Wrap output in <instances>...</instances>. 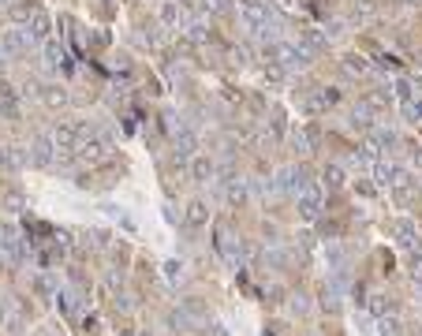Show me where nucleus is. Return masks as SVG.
Returning <instances> with one entry per match:
<instances>
[{
	"mask_svg": "<svg viewBox=\"0 0 422 336\" xmlns=\"http://www.w3.org/2000/svg\"><path fill=\"white\" fill-rule=\"evenodd\" d=\"M64 63V49L57 41H45V68H60Z\"/></svg>",
	"mask_w": 422,
	"mask_h": 336,
	"instance_id": "25",
	"label": "nucleus"
},
{
	"mask_svg": "<svg viewBox=\"0 0 422 336\" xmlns=\"http://www.w3.org/2000/svg\"><path fill=\"white\" fill-rule=\"evenodd\" d=\"M187 38H191V41H195V45H202V41H206V38H209V30H206V26H202V23H191V30H187Z\"/></svg>",
	"mask_w": 422,
	"mask_h": 336,
	"instance_id": "29",
	"label": "nucleus"
},
{
	"mask_svg": "<svg viewBox=\"0 0 422 336\" xmlns=\"http://www.w3.org/2000/svg\"><path fill=\"white\" fill-rule=\"evenodd\" d=\"M378 333L381 336H403V322L396 314H385V317H378Z\"/></svg>",
	"mask_w": 422,
	"mask_h": 336,
	"instance_id": "22",
	"label": "nucleus"
},
{
	"mask_svg": "<svg viewBox=\"0 0 422 336\" xmlns=\"http://www.w3.org/2000/svg\"><path fill=\"white\" fill-rule=\"evenodd\" d=\"M370 12H374V8H370V0H363V4L355 0V8H352V15H355V19H370Z\"/></svg>",
	"mask_w": 422,
	"mask_h": 336,
	"instance_id": "31",
	"label": "nucleus"
},
{
	"mask_svg": "<svg viewBox=\"0 0 422 336\" xmlns=\"http://www.w3.org/2000/svg\"><path fill=\"white\" fill-rule=\"evenodd\" d=\"M370 314H374V317L396 314V303H392V295H385V292H374V295H370Z\"/></svg>",
	"mask_w": 422,
	"mask_h": 336,
	"instance_id": "17",
	"label": "nucleus"
},
{
	"mask_svg": "<svg viewBox=\"0 0 422 336\" xmlns=\"http://www.w3.org/2000/svg\"><path fill=\"white\" fill-rule=\"evenodd\" d=\"M187 165H191V176H195V184H209V179L217 176V165L206 157V153H195Z\"/></svg>",
	"mask_w": 422,
	"mask_h": 336,
	"instance_id": "11",
	"label": "nucleus"
},
{
	"mask_svg": "<svg viewBox=\"0 0 422 336\" xmlns=\"http://www.w3.org/2000/svg\"><path fill=\"white\" fill-rule=\"evenodd\" d=\"M79 153H82V161H90V165H101V161H108L113 157V139L108 135H90V139H79Z\"/></svg>",
	"mask_w": 422,
	"mask_h": 336,
	"instance_id": "4",
	"label": "nucleus"
},
{
	"mask_svg": "<svg viewBox=\"0 0 422 336\" xmlns=\"http://www.w3.org/2000/svg\"><path fill=\"white\" fill-rule=\"evenodd\" d=\"M0 4H4V8H8V4H15V0H0Z\"/></svg>",
	"mask_w": 422,
	"mask_h": 336,
	"instance_id": "38",
	"label": "nucleus"
},
{
	"mask_svg": "<svg viewBox=\"0 0 422 336\" xmlns=\"http://www.w3.org/2000/svg\"><path fill=\"white\" fill-rule=\"evenodd\" d=\"M30 161L38 168H49L52 161H57V142L49 139V135H41V139H34V146H30Z\"/></svg>",
	"mask_w": 422,
	"mask_h": 336,
	"instance_id": "9",
	"label": "nucleus"
},
{
	"mask_svg": "<svg viewBox=\"0 0 422 336\" xmlns=\"http://www.w3.org/2000/svg\"><path fill=\"white\" fill-rule=\"evenodd\" d=\"M322 187H329V190H344V168H341V165H325V172H322Z\"/></svg>",
	"mask_w": 422,
	"mask_h": 336,
	"instance_id": "19",
	"label": "nucleus"
},
{
	"mask_svg": "<svg viewBox=\"0 0 422 336\" xmlns=\"http://www.w3.org/2000/svg\"><path fill=\"white\" fill-rule=\"evenodd\" d=\"M52 142H57V150L60 153H71V150H79V139H82V123L79 120H60L57 127H52V135H49Z\"/></svg>",
	"mask_w": 422,
	"mask_h": 336,
	"instance_id": "6",
	"label": "nucleus"
},
{
	"mask_svg": "<svg viewBox=\"0 0 422 336\" xmlns=\"http://www.w3.org/2000/svg\"><path fill=\"white\" fill-rule=\"evenodd\" d=\"M19 52H26L23 30H4V38H0V57H19Z\"/></svg>",
	"mask_w": 422,
	"mask_h": 336,
	"instance_id": "13",
	"label": "nucleus"
},
{
	"mask_svg": "<svg viewBox=\"0 0 422 336\" xmlns=\"http://www.w3.org/2000/svg\"><path fill=\"white\" fill-rule=\"evenodd\" d=\"M41 101L49 108H64V105H68V90H64V86H45L41 90Z\"/></svg>",
	"mask_w": 422,
	"mask_h": 336,
	"instance_id": "20",
	"label": "nucleus"
},
{
	"mask_svg": "<svg viewBox=\"0 0 422 336\" xmlns=\"http://www.w3.org/2000/svg\"><path fill=\"white\" fill-rule=\"evenodd\" d=\"M34 288H38L41 295H49V292H52V280H49V277H38V280H34Z\"/></svg>",
	"mask_w": 422,
	"mask_h": 336,
	"instance_id": "34",
	"label": "nucleus"
},
{
	"mask_svg": "<svg viewBox=\"0 0 422 336\" xmlns=\"http://www.w3.org/2000/svg\"><path fill=\"white\" fill-rule=\"evenodd\" d=\"M57 306H60V314H71L75 310V295H71L68 288H57Z\"/></svg>",
	"mask_w": 422,
	"mask_h": 336,
	"instance_id": "26",
	"label": "nucleus"
},
{
	"mask_svg": "<svg viewBox=\"0 0 422 336\" xmlns=\"http://www.w3.org/2000/svg\"><path fill=\"white\" fill-rule=\"evenodd\" d=\"M195 150H198V139H195V131H187V127H180V131L172 135V157H176L180 165H187V161L195 157Z\"/></svg>",
	"mask_w": 422,
	"mask_h": 336,
	"instance_id": "8",
	"label": "nucleus"
},
{
	"mask_svg": "<svg viewBox=\"0 0 422 336\" xmlns=\"http://www.w3.org/2000/svg\"><path fill=\"white\" fill-rule=\"evenodd\" d=\"M0 247L8 250V258H23V243H19V235H15L12 228L0 232Z\"/></svg>",
	"mask_w": 422,
	"mask_h": 336,
	"instance_id": "21",
	"label": "nucleus"
},
{
	"mask_svg": "<svg viewBox=\"0 0 422 336\" xmlns=\"http://www.w3.org/2000/svg\"><path fill=\"white\" fill-rule=\"evenodd\" d=\"M12 15H15V19H30V15H34V4H12Z\"/></svg>",
	"mask_w": 422,
	"mask_h": 336,
	"instance_id": "32",
	"label": "nucleus"
},
{
	"mask_svg": "<svg viewBox=\"0 0 422 336\" xmlns=\"http://www.w3.org/2000/svg\"><path fill=\"white\" fill-rule=\"evenodd\" d=\"M228 198H232L236 206L247 198V179H232V187H228Z\"/></svg>",
	"mask_w": 422,
	"mask_h": 336,
	"instance_id": "27",
	"label": "nucleus"
},
{
	"mask_svg": "<svg viewBox=\"0 0 422 336\" xmlns=\"http://www.w3.org/2000/svg\"><path fill=\"white\" fill-rule=\"evenodd\" d=\"M187 224H191V228H206V224H209V206L195 198V202L187 206Z\"/></svg>",
	"mask_w": 422,
	"mask_h": 336,
	"instance_id": "16",
	"label": "nucleus"
},
{
	"mask_svg": "<svg viewBox=\"0 0 422 336\" xmlns=\"http://www.w3.org/2000/svg\"><path fill=\"white\" fill-rule=\"evenodd\" d=\"M209 336H228V333L221 329V325H209Z\"/></svg>",
	"mask_w": 422,
	"mask_h": 336,
	"instance_id": "36",
	"label": "nucleus"
},
{
	"mask_svg": "<svg viewBox=\"0 0 422 336\" xmlns=\"http://www.w3.org/2000/svg\"><path fill=\"white\" fill-rule=\"evenodd\" d=\"M291 310H296V314H307V310H310L307 295H296V303H291Z\"/></svg>",
	"mask_w": 422,
	"mask_h": 336,
	"instance_id": "35",
	"label": "nucleus"
},
{
	"mask_svg": "<svg viewBox=\"0 0 422 336\" xmlns=\"http://www.w3.org/2000/svg\"><path fill=\"white\" fill-rule=\"evenodd\" d=\"M120 336H135V333H131V329H124V333H120Z\"/></svg>",
	"mask_w": 422,
	"mask_h": 336,
	"instance_id": "37",
	"label": "nucleus"
},
{
	"mask_svg": "<svg viewBox=\"0 0 422 336\" xmlns=\"http://www.w3.org/2000/svg\"><path fill=\"white\" fill-rule=\"evenodd\" d=\"M303 184H310V179H307V168H284V172H280V187H284V190H299Z\"/></svg>",
	"mask_w": 422,
	"mask_h": 336,
	"instance_id": "18",
	"label": "nucleus"
},
{
	"mask_svg": "<svg viewBox=\"0 0 422 336\" xmlns=\"http://www.w3.org/2000/svg\"><path fill=\"white\" fill-rule=\"evenodd\" d=\"M164 277H169L172 284H176V280L183 277V266H180V261H164Z\"/></svg>",
	"mask_w": 422,
	"mask_h": 336,
	"instance_id": "30",
	"label": "nucleus"
},
{
	"mask_svg": "<svg viewBox=\"0 0 422 336\" xmlns=\"http://www.w3.org/2000/svg\"><path fill=\"white\" fill-rule=\"evenodd\" d=\"M240 19L251 34H269V8L262 0H240Z\"/></svg>",
	"mask_w": 422,
	"mask_h": 336,
	"instance_id": "3",
	"label": "nucleus"
},
{
	"mask_svg": "<svg viewBox=\"0 0 422 336\" xmlns=\"http://www.w3.org/2000/svg\"><path fill=\"white\" fill-rule=\"evenodd\" d=\"M296 45H303V49H307L310 57H314V52H322V49H325V34H322V30H314V26H303Z\"/></svg>",
	"mask_w": 422,
	"mask_h": 336,
	"instance_id": "14",
	"label": "nucleus"
},
{
	"mask_svg": "<svg viewBox=\"0 0 422 336\" xmlns=\"http://www.w3.org/2000/svg\"><path fill=\"white\" fill-rule=\"evenodd\" d=\"M344 68L352 71V75H366V71H370V60L359 57V52H347V57H344Z\"/></svg>",
	"mask_w": 422,
	"mask_h": 336,
	"instance_id": "24",
	"label": "nucleus"
},
{
	"mask_svg": "<svg viewBox=\"0 0 422 336\" xmlns=\"http://www.w3.org/2000/svg\"><path fill=\"white\" fill-rule=\"evenodd\" d=\"M411 277H415V284L422 288V254L415 250V258H411Z\"/></svg>",
	"mask_w": 422,
	"mask_h": 336,
	"instance_id": "33",
	"label": "nucleus"
},
{
	"mask_svg": "<svg viewBox=\"0 0 422 336\" xmlns=\"http://www.w3.org/2000/svg\"><path fill=\"white\" fill-rule=\"evenodd\" d=\"M318 139H322V135H318V127H296V131H291V146H296L299 157L314 153L318 150Z\"/></svg>",
	"mask_w": 422,
	"mask_h": 336,
	"instance_id": "10",
	"label": "nucleus"
},
{
	"mask_svg": "<svg viewBox=\"0 0 422 336\" xmlns=\"http://www.w3.org/2000/svg\"><path fill=\"white\" fill-rule=\"evenodd\" d=\"M49 30H52L49 15L34 12L30 19H26V26H23V38H26V49H30V45H45V41H49Z\"/></svg>",
	"mask_w": 422,
	"mask_h": 336,
	"instance_id": "7",
	"label": "nucleus"
},
{
	"mask_svg": "<svg viewBox=\"0 0 422 336\" xmlns=\"http://www.w3.org/2000/svg\"><path fill=\"white\" fill-rule=\"evenodd\" d=\"M389 235L400 243L403 250H411V254L422 247V228L411 221V217H396V221H389Z\"/></svg>",
	"mask_w": 422,
	"mask_h": 336,
	"instance_id": "2",
	"label": "nucleus"
},
{
	"mask_svg": "<svg viewBox=\"0 0 422 336\" xmlns=\"http://www.w3.org/2000/svg\"><path fill=\"white\" fill-rule=\"evenodd\" d=\"M374 116H378V112H374L366 101H359V105L352 108V127H355V131H370V127H374Z\"/></svg>",
	"mask_w": 422,
	"mask_h": 336,
	"instance_id": "15",
	"label": "nucleus"
},
{
	"mask_svg": "<svg viewBox=\"0 0 422 336\" xmlns=\"http://www.w3.org/2000/svg\"><path fill=\"white\" fill-rule=\"evenodd\" d=\"M265 60L288 75V71H303V68H307L310 52L303 49V45H296V41H273V45H265Z\"/></svg>",
	"mask_w": 422,
	"mask_h": 336,
	"instance_id": "1",
	"label": "nucleus"
},
{
	"mask_svg": "<svg viewBox=\"0 0 422 336\" xmlns=\"http://www.w3.org/2000/svg\"><path fill=\"white\" fill-rule=\"evenodd\" d=\"M0 165H8V168H23L26 165V153L19 146H8V150H0Z\"/></svg>",
	"mask_w": 422,
	"mask_h": 336,
	"instance_id": "23",
	"label": "nucleus"
},
{
	"mask_svg": "<svg viewBox=\"0 0 422 336\" xmlns=\"http://www.w3.org/2000/svg\"><path fill=\"white\" fill-rule=\"evenodd\" d=\"M296 206H299V217H303V221H318V213H322V187L303 184V187L296 190Z\"/></svg>",
	"mask_w": 422,
	"mask_h": 336,
	"instance_id": "5",
	"label": "nucleus"
},
{
	"mask_svg": "<svg viewBox=\"0 0 422 336\" xmlns=\"http://www.w3.org/2000/svg\"><path fill=\"white\" fill-rule=\"evenodd\" d=\"M336 101H341V90L336 86H322L314 97L307 101V112H325V108H333Z\"/></svg>",
	"mask_w": 422,
	"mask_h": 336,
	"instance_id": "12",
	"label": "nucleus"
},
{
	"mask_svg": "<svg viewBox=\"0 0 422 336\" xmlns=\"http://www.w3.org/2000/svg\"><path fill=\"white\" fill-rule=\"evenodd\" d=\"M161 23H169V26L180 23V4H172V0H169V4L161 8Z\"/></svg>",
	"mask_w": 422,
	"mask_h": 336,
	"instance_id": "28",
	"label": "nucleus"
}]
</instances>
